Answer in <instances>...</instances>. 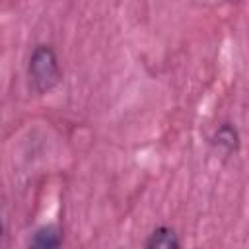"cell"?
I'll list each match as a JSON object with an SVG mask.
<instances>
[{
  "mask_svg": "<svg viewBox=\"0 0 249 249\" xmlns=\"http://www.w3.org/2000/svg\"><path fill=\"white\" fill-rule=\"evenodd\" d=\"M0 237H2V222H0Z\"/></svg>",
  "mask_w": 249,
  "mask_h": 249,
  "instance_id": "5b68a950",
  "label": "cell"
},
{
  "mask_svg": "<svg viewBox=\"0 0 249 249\" xmlns=\"http://www.w3.org/2000/svg\"><path fill=\"white\" fill-rule=\"evenodd\" d=\"M210 142H212L214 150L220 156L228 158V156L237 152V148H239V134H237L235 126H231L230 123H224V124H220L216 128V132H214Z\"/></svg>",
  "mask_w": 249,
  "mask_h": 249,
  "instance_id": "7a4b0ae2",
  "label": "cell"
},
{
  "mask_svg": "<svg viewBox=\"0 0 249 249\" xmlns=\"http://www.w3.org/2000/svg\"><path fill=\"white\" fill-rule=\"evenodd\" d=\"M62 243L60 230L56 226H43L33 233V239L29 241L31 247L35 249H53Z\"/></svg>",
  "mask_w": 249,
  "mask_h": 249,
  "instance_id": "277c9868",
  "label": "cell"
},
{
  "mask_svg": "<svg viewBox=\"0 0 249 249\" xmlns=\"http://www.w3.org/2000/svg\"><path fill=\"white\" fill-rule=\"evenodd\" d=\"M233 2H237V0H233Z\"/></svg>",
  "mask_w": 249,
  "mask_h": 249,
  "instance_id": "8992f818",
  "label": "cell"
},
{
  "mask_svg": "<svg viewBox=\"0 0 249 249\" xmlns=\"http://www.w3.org/2000/svg\"><path fill=\"white\" fill-rule=\"evenodd\" d=\"M27 78L29 89L37 95H45L60 84L62 72L56 53L51 45H37L33 49L27 64Z\"/></svg>",
  "mask_w": 249,
  "mask_h": 249,
  "instance_id": "6da1fadb",
  "label": "cell"
},
{
  "mask_svg": "<svg viewBox=\"0 0 249 249\" xmlns=\"http://www.w3.org/2000/svg\"><path fill=\"white\" fill-rule=\"evenodd\" d=\"M179 245H181V241H179L175 230H171L167 226L156 228L144 243L146 249H177Z\"/></svg>",
  "mask_w": 249,
  "mask_h": 249,
  "instance_id": "3957f363",
  "label": "cell"
}]
</instances>
